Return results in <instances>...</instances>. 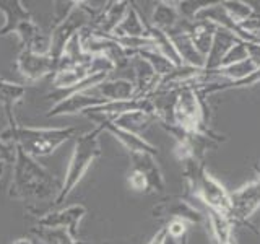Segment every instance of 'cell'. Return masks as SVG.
I'll return each mask as SVG.
<instances>
[{
	"instance_id": "30bf717a",
	"label": "cell",
	"mask_w": 260,
	"mask_h": 244,
	"mask_svg": "<svg viewBox=\"0 0 260 244\" xmlns=\"http://www.w3.org/2000/svg\"><path fill=\"white\" fill-rule=\"evenodd\" d=\"M153 217H169L171 220H184L185 223H202L203 214L195 207H192L189 202L182 199H168L161 202L159 205L153 207Z\"/></svg>"
},
{
	"instance_id": "4fadbf2b",
	"label": "cell",
	"mask_w": 260,
	"mask_h": 244,
	"mask_svg": "<svg viewBox=\"0 0 260 244\" xmlns=\"http://www.w3.org/2000/svg\"><path fill=\"white\" fill-rule=\"evenodd\" d=\"M236 41H238V38H236L231 31L218 26V29L215 33V38H213V43H211V47H210V52L205 59V67H203V70L211 72V70L219 69L223 57L233 47Z\"/></svg>"
},
{
	"instance_id": "e0dca14e",
	"label": "cell",
	"mask_w": 260,
	"mask_h": 244,
	"mask_svg": "<svg viewBox=\"0 0 260 244\" xmlns=\"http://www.w3.org/2000/svg\"><path fill=\"white\" fill-rule=\"evenodd\" d=\"M218 26L210 21H200V20H193V23H190L189 26V38L192 41L193 47L197 49V52L207 59V55L210 52L211 43H213L215 33H216Z\"/></svg>"
},
{
	"instance_id": "ac0fdd59",
	"label": "cell",
	"mask_w": 260,
	"mask_h": 244,
	"mask_svg": "<svg viewBox=\"0 0 260 244\" xmlns=\"http://www.w3.org/2000/svg\"><path fill=\"white\" fill-rule=\"evenodd\" d=\"M181 20H182V16L179 13L177 7H174V4L158 2L151 16V26L165 33H171L177 28V24L181 23Z\"/></svg>"
},
{
	"instance_id": "603a6c76",
	"label": "cell",
	"mask_w": 260,
	"mask_h": 244,
	"mask_svg": "<svg viewBox=\"0 0 260 244\" xmlns=\"http://www.w3.org/2000/svg\"><path fill=\"white\" fill-rule=\"evenodd\" d=\"M246 59H249L247 43H244V41L238 39L233 44V47L230 49V51L226 52V55L223 57L219 69H221V67H228V65H233V64H238V62H242V60H246Z\"/></svg>"
},
{
	"instance_id": "52a82bcc",
	"label": "cell",
	"mask_w": 260,
	"mask_h": 244,
	"mask_svg": "<svg viewBox=\"0 0 260 244\" xmlns=\"http://www.w3.org/2000/svg\"><path fill=\"white\" fill-rule=\"evenodd\" d=\"M231 220L246 222L260 207V181L249 182L230 194Z\"/></svg>"
},
{
	"instance_id": "7a4b0ae2",
	"label": "cell",
	"mask_w": 260,
	"mask_h": 244,
	"mask_svg": "<svg viewBox=\"0 0 260 244\" xmlns=\"http://www.w3.org/2000/svg\"><path fill=\"white\" fill-rule=\"evenodd\" d=\"M75 127H29L8 126L0 138L21 148L31 158H44L52 155L60 145L69 142L75 135Z\"/></svg>"
},
{
	"instance_id": "8fae6325",
	"label": "cell",
	"mask_w": 260,
	"mask_h": 244,
	"mask_svg": "<svg viewBox=\"0 0 260 244\" xmlns=\"http://www.w3.org/2000/svg\"><path fill=\"white\" fill-rule=\"evenodd\" d=\"M128 2H109L103 7L101 13L96 16V20L89 24V28L93 31L100 33L104 36H111L114 29H116L120 21L124 20V16L128 10Z\"/></svg>"
},
{
	"instance_id": "cb8c5ba5",
	"label": "cell",
	"mask_w": 260,
	"mask_h": 244,
	"mask_svg": "<svg viewBox=\"0 0 260 244\" xmlns=\"http://www.w3.org/2000/svg\"><path fill=\"white\" fill-rule=\"evenodd\" d=\"M77 8L75 0H62V2H54V23L52 28L57 26L59 23H62L65 18H69V15Z\"/></svg>"
},
{
	"instance_id": "3957f363",
	"label": "cell",
	"mask_w": 260,
	"mask_h": 244,
	"mask_svg": "<svg viewBox=\"0 0 260 244\" xmlns=\"http://www.w3.org/2000/svg\"><path fill=\"white\" fill-rule=\"evenodd\" d=\"M103 132L101 127H94L88 132L77 137L75 145L69 160V166L65 171V177L62 181V189L59 195L52 202V207H59L63 200H67L69 195L73 192V189L81 182V179L86 174L89 166L93 165L94 160L101 155L100 146V135Z\"/></svg>"
},
{
	"instance_id": "4316f807",
	"label": "cell",
	"mask_w": 260,
	"mask_h": 244,
	"mask_svg": "<svg viewBox=\"0 0 260 244\" xmlns=\"http://www.w3.org/2000/svg\"><path fill=\"white\" fill-rule=\"evenodd\" d=\"M16 158V146L8 143L0 138V165H7V163H15Z\"/></svg>"
},
{
	"instance_id": "4dcf8cb0",
	"label": "cell",
	"mask_w": 260,
	"mask_h": 244,
	"mask_svg": "<svg viewBox=\"0 0 260 244\" xmlns=\"http://www.w3.org/2000/svg\"><path fill=\"white\" fill-rule=\"evenodd\" d=\"M4 171H5V165H0V177L4 176Z\"/></svg>"
},
{
	"instance_id": "8992f818",
	"label": "cell",
	"mask_w": 260,
	"mask_h": 244,
	"mask_svg": "<svg viewBox=\"0 0 260 244\" xmlns=\"http://www.w3.org/2000/svg\"><path fill=\"white\" fill-rule=\"evenodd\" d=\"M57 65L59 60H55L52 55H38L24 49H21L16 57V70L29 83L43 80L47 75H54Z\"/></svg>"
},
{
	"instance_id": "5b68a950",
	"label": "cell",
	"mask_w": 260,
	"mask_h": 244,
	"mask_svg": "<svg viewBox=\"0 0 260 244\" xmlns=\"http://www.w3.org/2000/svg\"><path fill=\"white\" fill-rule=\"evenodd\" d=\"M86 207L83 203H73V205L55 208L43 214L36 218V228L44 230H67L73 238L78 239L80 222L86 215Z\"/></svg>"
},
{
	"instance_id": "f546056e",
	"label": "cell",
	"mask_w": 260,
	"mask_h": 244,
	"mask_svg": "<svg viewBox=\"0 0 260 244\" xmlns=\"http://www.w3.org/2000/svg\"><path fill=\"white\" fill-rule=\"evenodd\" d=\"M12 244H31V238H20V239H15Z\"/></svg>"
},
{
	"instance_id": "d4e9b609",
	"label": "cell",
	"mask_w": 260,
	"mask_h": 244,
	"mask_svg": "<svg viewBox=\"0 0 260 244\" xmlns=\"http://www.w3.org/2000/svg\"><path fill=\"white\" fill-rule=\"evenodd\" d=\"M127 181H128V186L132 187L135 192H148V191H151L150 182H148V177H146L142 173V171H138L135 168L130 169Z\"/></svg>"
},
{
	"instance_id": "2e32d148",
	"label": "cell",
	"mask_w": 260,
	"mask_h": 244,
	"mask_svg": "<svg viewBox=\"0 0 260 244\" xmlns=\"http://www.w3.org/2000/svg\"><path fill=\"white\" fill-rule=\"evenodd\" d=\"M24 95H26V86L24 85L0 77V106L7 114L8 126L16 124L13 117V108L23 100Z\"/></svg>"
},
{
	"instance_id": "ba28073f",
	"label": "cell",
	"mask_w": 260,
	"mask_h": 244,
	"mask_svg": "<svg viewBox=\"0 0 260 244\" xmlns=\"http://www.w3.org/2000/svg\"><path fill=\"white\" fill-rule=\"evenodd\" d=\"M108 101L101 100V98L93 96L86 92L73 93L63 100L54 103V106L46 114L47 117H62V116H75V114H85L94 108L106 104Z\"/></svg>"
},
{
	"instance_id": "7c38bea8",
	"label": "cell",
	"mask_w": 260,
	"mask_h": 244,
	"mask_svg": "<svg viewBox=\"0 0 260 244\" xmlns=\"http://www.w3.org/2000/svg\"><path fill=\"white\" fill-rule=\"evenodd\" d=\"M0 13L4 15V26L0 28V36L15 35L21 24L32 20L29 10L20 0H0Z\"/></svg>"
},
{
	"instance_id": "ffe728a7",
	"label": "cell",
	"mask_w": 260,
	"mask_h": 244,
	"mask_svg": "<svg viewBox=\"0 0 260 244\" xmlns=\"http://www.w3.org/2000/svg\"><path fill=\"white\" fill-rule=\"evenodd\" d=\"M137 54L140 55L142 59H145L146 62H148L151 67H153L154 73H156V75L161 77V78L169 75V73H173L177 69L173 62H171L169 59H166V57L162 55V54H159L154 47H151V49H143V51H138Z\"/></svg>"
},
{
	"instance_id": "6da1fadb",
	"label": "cell",
	"mask_w": 260,
	"mask_h": 244,
	"mask_svg": "<svg viewBox=\"0 0 260 244\" xmlns=\"http://www.w3.org/2000/svg\"><path fill=\"white\" fill-rule=\"evenodd\" d=\"M62 182L51 171L31 158L16 146V158L12 171V182L8 195L15 200H46L59 195Z\"/></svg>"
},
{
	"instance_id": "1f68e13d",
	"label": "cell",
	"mask_w": 260,
	"mask_h": 244,
	"mask_svg": "<svg viewBox=\"0 0 260 244\" xmlns=\"http://www.w3.org/2000/svg\"><path fill=\"white\" fill-rule=\"evenodd\" d=\"M181 244H187V238H185V236H184V238L181 239Z\"/></svg>"
},
{
	"instance_id": "7402d4cb",
	"label": "cell",
	"mask_w": 260,
	"mask_h": 244,
	"mask_svg": "<svg viewBox=\"0 0 260 244\" xmlns=\"http://www.w3.org/2000/svg\"><path fill=\"white\" fill-rule=\"evenodd\" d=\"M221 5L226 10V13L238 24H244L254 15V8L246 2H223Z\"/></svg>"
},
{
	"instance_id": "5bb4252c",
	"label": "cell",
	"mask_w": 260,
	"mask_h": 244,
	"mask_svg": "<svg viewBox=\"0 0 260 244\" xmlns=\"http://www.w3.org/2000/svg\"><path fill=\"white\" fill-rule=\"evenodd\" d=\"M114 39L120 38H148V23H145L142 15L138 13L137 8L130 4L128 10L124 16V20L120 21L119 26L114 29L111 35Z\"/></svg>"
},
{
	"instance_id": "9c48e42d",
	"label": "cell",
	"mask_w": 260,
	"mask_h": 244,
	"mask_svg": "<svg viewBox=\"0 0 260 244\" xmlns=\"http://www.w3.org/2000/svg\"><path fill=\"white\" fill-rule=\"evenodd\" d=\"M86 93L101 98L104 101H128L135 98V85L132 80L127 78H108L100 85L85 89Z\"/></svg>"
},
{
	"instance_id": "484cf974",
	"label": "cell",
	"mask_w": 260,
	"mask_h": 244,
	"mask_svg": "<svg viewBox=\"0 0 260 244\" xmlns=\"http://www.w3.org/2000/svg\"><path fill=\"white\" fill-rule=\"evenodd\" d=\"M187 225H189V223H185L184 220L173 218V220H169V223H168V226L165 228V230H166V233L169 236H173V238L182 239L184 236L187 234Z\"/></svg>"
},
{
	"instance_id": "277c9868",
	"label": "cell",
	"mask_w": 260,
	"mask_h": 244,
	"mask_svg": "<svg viewBox=\"0 0 260 244\" xmlns=\"http://www.w3.org/2000/svg\"><path fill=\"white\" fill-rule=\"evenodd\" d=\"M184 132H200L203 129V108L197 92L190 85L177 88V98L174 104V122Z\"/></svg>"
},
{
	"instance_id": "d6986e66",
	"label": "cell",
	"mask_w": 260,
	"mask_h": 244,
	"mask_svg": "<svg viewBox=\"0 0 260 244\" xmlns=\"http://www.w3.org/2000/svg\"><path fill=\"white\" fill-rule=\"evenodd\" d=\"M153 119H154L153 114L146 112V111H130V112L120 114V116L109 119V120L122 130H127V132L140 135L145 129H148Z\"/></svg>"
},
{
	"instance_id": "f1b7e54d",
	"label": "cell",
	"mask_w": 260,
	"mask_h": 244,
	"mask_svg": "<svg viewBox=\"0 0 260 244\" xmlns=\"http://www.w3.org/2000/svg\"><path fill=\"white\" fill-rule=\"evenodd\" d=\"M162 236H165V228H162L161 231H158V234H156V236H153V239H151L148 244H161V241H162Z\"/></svg>"
},
{
	"instance_id": "9a60e30c",
	"label": "cell",
	"mask_w": 260,
	"mask_h": 244,
	"mask_svg": "<svg viewBox=\"0 0 260 244\" xmlns=\"http://www.w3.org/2000/svg\"><path fill=\"white\" fill-rule=\"evenodd\" d=\"M132 158V168L142 171V173L148 177V182L151 191L161 192L165 189V177L161 174V169L156 163V157H153L150 153H134L130 155Z\"/></svg>"
},
{
	"instance_id": "83f0119b",
	"label": "cell",
	"mask_w": 260,
	"mask_h": 244,
	"mask_svg": "<svg viewBox=\"0 0 260 244\" xmlns=\"http://www.w3.org/2000/svg\"><path fill=\"white\" fill-rule=\"evenodd\" d=\"M161 244H181V239H176V238H173V236H169L165 230V236H162Z\"/></svg>"
},
{
	"instance_id": "44dd1931",
	"label": "cell",
	"mask_w": 260,
	"mask_h": 244,
	"mask_svg": "<svg viewBox=\"0 0 260 244\" xmlns=\"http://www.w3.org/2000/svg\"><path fill=\"white\" fill-rule=\"evenodd\" d=\"M32 234L44 244H83L75 239L67 230H44V228H32Z\"/></svg>"
}]
</instances>
